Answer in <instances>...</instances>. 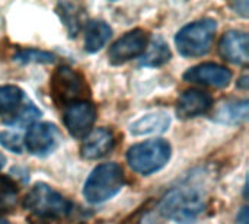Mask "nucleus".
<instances>
[{
    "label": "nucleus",
    "instance_id": "obj_1",
    "mask_svg": "<svg viewBox=\"0 0 249 224\" xmlns=\"http://www.w3.org/2000/svg\"><path fill=\"white\" fill-rule=\"evenodd\" d=\"M23 207L42 220H60L70 214L71 204L45 184H36L23 198Z\"/></svg>",
    "mask_w": 249,
    "mask_h": 224
},
{
    "label": "nucleus",
    "instance_id": "obj_2",
    "mask_svg": "<svg viewBox=\"0 0 249 224\" xmlns=\"http://www.w3.org/2000/svg\"><path fill=\"white\" fill-rule=\"evenodd\" d=\"M125 178L123 168L117 163H104L93 169L89 175L83 195L90 204H101L117 195L124 187Z\"/></svg>",
    "mask_w": 249,
    "mask_h": 224
},
{
    "label": "nucleus",
    "instance_id": "obj_3",
    "mask_svg": "<svg viewBox=\"0 0 249 224\" xmlns=\"http://www.w3.org/2000/svg\"><path fill=\"white\" fill-rule=\"evenodd\" d=\"M217 23L213 19L196 20L184 26L175 36V44L181 55L184 57H203L213 44Z\"/></svg>",
    "mask_w": 249,
    "mask_h": 224
},
{
    "label": "nucleus",
    "instance_id": "obj_4",
    "mask_svg": "<svg viewBox=\"0 0 249 224\" xmlns=\"http://www.w3.org/2000/svg\"><path fill=\"white\" fill-rule=\"evenodd\" d=\"M171 157V146L165 140H147L128 149L127 162L130 168L142 175L160 171Z\"/></svg>",
    "mask_w": 249,
    "mask_h": 224
},
{
    "label": "nucleus",
    "instance_id": "obj_5",
    "mask_svg": "<svg viewBox=\"0 0 249 224\" xmlns=\"http://www.w3.org/2000/svg\"><path fill=\"white\" fill-rule=\"evenodd\" d=\"M204 208L201 195L191 188L171 191L160 203V213L177 223H193Z\"/></svg>",
    "mask_w": 249,
    "mask_h": 224
},
{
    "label": "nucleus",
    "instance_id": "obj_6",
    "mask_svg": "<svg viewBox=\"0 0 249 224\" xmlns=\"http://www.w3.org/2000/svg\"><path fill=\"white\" fill-rule=\"evenodd\" d=\"M51 96L60 106L86 101L89 89L85 77L70 66H60L51 77Z\"/></svg>",
    "mask_w": 249,
    "mask_h": 224
},
{
    "label": "nucleus",
    "instance_id": "obj_7",
    "mask_svg": "<svg viewBox=\"0 0 249 224\" xmlns=\"http://www.w3.org/2000/svg\"><path fill=\"white\" fill-rule=\"evenodd\" d=\"M95 118L96 109L88 101H79L67 105L63 115L64 125L74 138H85L90 133Z\"/></svg>",
    "mask_w": 249,
    "mask_h": 224
},
{
    "label": "nucleus",
    "instance_id": "obj_8",
    "mask_svg": "<svg viewBox=\"0 0 249 224\" xmlns=\"http://www.w3.org/2000/svg\"><path fill=\"white\" fill-rule=\"evenodd\" d=\"M60 143V131L54 124L41 122L34 124L26 133L25 147L26 150L38 157H44L55 150Z\"/></svg>",
    "mask_w": 249,
    "mask_h": 224
},
{
    "label": "nucleus",
    "instance_id": "obj_9",
    "mask_svg": "<svg viewBox=\"0 0 249 224\" xmlns=\"http://www.w3.org/2000/svg\"><path fill=\"white\" fill-rule=\"evenodd\" d=\"M146 48L147 34L142 29H134L127 32L111 45L108 51V58L112 64H123L130 61L131 58L143 55Z\"/></svg>",
    "mask_w": 249,
    "mask_h": 224
},
{
    "label": "nucleus",
    "instance_id": "obj_10",
    "mask_svg": "<svg viewBox=\"0 0 249 224\" xmlns=\"http://www.w3.org/2000/svg\"><path fill=\"white\" fill-rule=\"evenodd\" d=\"M184 79L193 83L207 85L213 87H225L229 85L232 79V73L220 64L204 63L188 69L184 73Z\"/></svg>",
    "mask_w": 249,
    "mask_h": 224
},
{
    "label": "nucleus",
    "instance_id": "obj_11",
    "mask_svg": "<svg viewBox=\"0 0 249 224\" xmlns=\"http://www.w3.org/2000/svg\"><path fill=\"white\" fill-rule=\"evenodd\" d=\"M248 35L241 31H229L226 32L219 44L220 55L239 66H247L249 61L248 54Z\"/></svg>",
    "mask_w": 249,
    "mask_h": 224
},
{
    "label": "nucleus",
    "instance_id": "obj_12",
    "mask_svg": "<svg viewBox=\"0 0 249 224\" xmlns=\"http://www.w3.org/2000/svg\"><path fill=\"white\" fill-rule=\"evenodd\" d=\"M213 105V99L207 92L198 89L185 90L177 102V114L179 118H194L206 114Z\"/></svg>",
    "mask_w": 249,
    "mask_h": 224
},
{
    "label": "nucleus",
    "instance_id": "obj_13",
    "mask_svg": "<svg viewBox=\"0 0 249 224\" xmlns=\"http://www.w3.org/2000/svg\"><path fill=\"white\" fill-rule=\"evenodd\" d=\"M115 140L109 130L107 128H98L95 131H90L82 144V157L88 160H96L108 155L114 149Z\"/></svg>",
    "mask_w": 249,
    "mask_h": 224
},
{
    "label": "nucleus",
    "instance_id": "obj_14",
    "mask_svg": "<svg viewBox=\"0 0 249 224\" xmlns=\"http://www.w3.org/2000/svg\"><path fill=\"white\" fill-rule=\"evenodd\" d=\"M171 124V118L166 112L158 111L147 114L133 122L130 125V133L134 136H144V134H158L166 131Z\"/></svg>",
    "mask_w": 249,
    "mask_h": 224
},
{
    "label": "nucleus",
    "instance_id": "obj_15",
    "mask_svg": "<svg viewBox=\"0 0 249 224\" xmlns=\"http://www.w3.org/2000/svg\"><path fill=\"white\" fill-rule=\"evenodd\" d=\"M57 13L60 15L63 23L66 25L70 36H76L85 22V17H86V12H85L83 6L79 3H67V1L58 3Z\"/></svg>",
    "mask_w": 249,
    "mask_h": 224
},
{
    "label": "nucleus",
    "instance_id": "obj_16",
    "mask_svg": "<svg viewBox=\"0 0 249 224\" xmlns=\"http://www.w3.org/2000/svg\"><path fill=\"white\" fill-rule=\"evenodd\" d=\"M112 29L102 20H93L88 23L85 29V50L89 52L99 51L111 38Z\"/></svg>",
    "mask_w": 249,
    "mask_h": 224
},
{
    "label": "nucleus",
    "instance_id": "obj_17",
    "mask_svg": "<svg viewBox=\"0 0 249 224\" xmlns=\"http://www.w3.org/2000/svg\"><path fill=\"white\" fill-rule=\"evenodd\" d=\"M171 58V51L168 44L160 38L155 36L150 42V45L143 52V57L140 60V66L144 67H158L165 64Z\"/></svg>",
    "mask_w": 249,
    "mask_h": 224
},
{
    "label": "nucleus",
    "instance_id": "obj_18",
    "mask_svg": "<svg viewBox=\"0 0 249 224\" xmlns=\"http://www.w3.org/2000/svg\"><path fill=\"white\" fill-rule=\"evenodd\" d=\"M248 118L247 101H231L220 105L216 112V120L226 124H238Z\"/></svg>",
    "mask_w": 249,
    "mask_h": 224
},
{
    "label": "nucleus",
    "instance_id": "obj_19",
    "mask_svg": "<svg viewBox=\"0 0 249 224\" xmlns=\"http://www.w3.org/2000/svg\"><path fill=\"white\" fill-rule=\"evenodd\" d=\"M18 185L4 175H0V214L10 213L18 203Z\"/></svg>",
    "mask_w": 249,
    "mask_h": 224
},
{
    "label": "nucleus",
    "instance_id": "obj_20",
    "mask_svg": "<svg viewBox=\"0 0 249 224\" xmlns=\"http://www.w3.org/2000/svg\"><path fill=\"white\" fill-rule=\"evenodd\" d=\"M23 98V92L16 86H0V117L13 112Z\"/></svg>",
    "mask_w": 249,
    "mask_h": 224
},
{
    "label": "nucleus",
    "instance_id": "obj_21",
    "mask_svg": "<svg viewBox=\"0 0 249 224\" xmlns=\"http://www.w3.org/2000/svg\"><path fill=\"white\" fill-rule=\"evenodd\" d=\"M41 115L39 109H36L32 103H28L25 108H22L16 115H13L10 120H6L4 122L10 127H28V125H34V122L36 121V118Z\"/></svg>",
    "mask_w": 249,
    "mask_h": 224
},
{
    "label": "nucleus",
    "instance_id": "obj_22",
    "mask_svg": "<svg viewBox=\"0 0 249 224\" xmlns=\"http://www.w3.org/2000/svg\"><path fill=\"white\" fill-rule=\"evenodd\" d=\"M15 61L19 63H53L55 60L54 54L47 52V51H39L35 48H29V50H20L13 55Z\"/></svg>",
    "mask_w": 249,
    "mask_h": 224
},
{
    "label": "nucleus",
    "instance_id": "obj_23",
    "mask_svg": "<svg viewBox=\"0 0 249 224\" xmlns=\"http://www.w3.org/2000/svg\"><path fill=\"white\" fill-rule=\"evenodd\" d=\"M0 144L13 153H22V140H20V136L16 133H12V131L0 133Z\"/></svg>",
    "mask_w": 249,
    "mask_h": 224
},
{
    "label": "nucleus",
    "instance_id": "obj_24",
    "mask_svg": "<svg viewBox=\"0 0 249 224\" xmlns=\"http://www.w3.org/2000/svg\"><path fill=\"white\" fill-rule=\"evenodd\" d=\"M248 1L245 0V1H238V3H233L232 4V7L236 10V13H241L242 16H248Z\"/></svg>",
    "mask_w": 249,
    "mask_h": 224
},
{
    "label": "nucleus",
    "instance_id": "obj_25",
    "mask_svg": "<svg viewBox=\"0 0 249 224\" xmlns=\"http://www.w3.org/2000/svg\"><path fill=\"white\" fill-rule=\"evenodd\" d=\"M236 224H248V208H242L236 217Z\"/></svg>",
    "mask_w": 249,
    "mask_h": 224
},
{
    "label": "nucleus",
    "instance_id": "obj_26",
    "mask_svg": "<svg viewBox=\"0 0 249 224\" xmlns=\"http://www.w3.org/2000/svg\"><path fill=\"white\" fill-rule=\"evenodd\" d=\"M4 162H6V159H4V156H3V155L0 153V169H1L3 166H4Z\"/></svg>",
    "mask_w": 249,
    "mask_h": 224
},
{
    "label": "nucleus",
    "instance_id": "obj_27",
    "mask_svg": "<svg viewBox=\"0 0 249 224\" xmlns=\"http://www.w3.org/2000/svg\"><path fill=\"white\" fill-rule=\"evenodd\" d=\"M0 224H10L9 222H6V220H0Z\"/></svg>",
    "mask_w": 249,
    "mask_h": 224
}]
</instances>
